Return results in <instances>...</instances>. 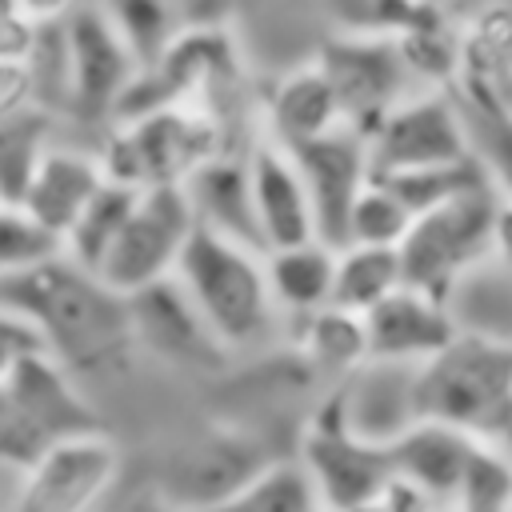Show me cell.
<instances>
[{
  "label": "cell",
  "instance_id": "7a4b0ae2",
  "mask_svg": "<svg viewBox=\"0 0 512 512\" xmlns=\"http://www.w3.org/2000/svg\"><path fill=\"white\" fill-rule=\"evenodd\" d=\"M416 420L448 424L480 444L512 436V336L456 328V336L412 372Z\"/></svg>",
  "mask_w": 512,
  "mask_h": 512
},
{
  "label": "cell",
  "instance_id": "4fadbf2b",
  "mask_svg": "<svg viewBox=\"0 0 512 512\" xmlns=\"http://www.w3.org/2000/svg\"><path fill=\"white\" fill-rule=\"evenodd\" d=\"M124 304H128V332L136 356H152L156 364L176 372H224L232 364V356L208 332L204 316L176 284V276H164L124 296Z\"/></svg>",
  "mask_w": 512,
  "mask_h": 512
},
{
  "label": "cell",
  "instance_id": "44dd1931",
  "mask_svg": "<svg viewBox=\"0 0 512 512\" xmlns=\"http://www.w3.org/2000/svg\"><path fill=\"white\" fill-rule=\"evenodd\" d=\"M184 196L192 204V216L200 228H212L220 236H232L240 244L260 248L256 216H252V192H248V164L244 152L224 148L208 164H200L184 184ZM264 252V248H260Z\"/></svg>",
  "mask_w": 512,
  "mask_h": 512
},
{
  "label": "cell",
  "instance_id": "e0dca14e",
  "mask_svg": "<svg viewBox=\"0 0 512 512\" xmlns=\"http://www.w3.org/2000/svg\"><path fill=\"white\" fill-rule=\"evenodd\" d=\"M248 164V192H252V216H256V232H260V248H288L300 240H316V220H312V204L304 192V180L292 164V156L272 144V140H256L244 152Z\"/></svg>",
  "mask_w": 512,
  "mask_h": 512
},
{
  "label": "cell",
  "instance_id": "d4e9b609",
  "mask_svg": "<svg viewBox=\"0 0 512 512\" xmlns=\"http://www.w3.org/2000/svg\"><path fill=\"white\" fill-rule=\"evenodd\" d=\"M200 512H320V496L296 456H272L244 484Z\"/></svg>",
  "mask_w": 512,
  "mask_h": 512
},
{
  "label": "cell",
  "instance_id": "f1b7e54d",
  "mask_svg": "<svg viewBox=\"0 0 512 512\" xmlns=\"http://www.w3.org/2000/svg\"><path fill=\"white\" fill-rule=\"evenodd\" d=\"M508 504H512V452L500 444H476L448 512H508Z\"/></svg>",
  "mask_w": 512,
  "mask_h": 512
},
{
  "label": "cell",
  "instance_id": "cb8c5ba5",
  "mask_svg": "<svg viewBox=\"0 0 512 512\" xmlns=\"http://www.w3.org/2000/svg\"><path fill=\"white\" fill-rule=\"evenodd\" d=\"M296 352H300V360H304L308 372L332 376L336 384L348 380L368 360L360 312L324 304V308L300 316L296 320Z\"/></svg>",
  "mask_w": 512,
  "mask_h": 512
},
{
  "label": "cell",
  "instance_id": "e575fe53",
  "mask_svg": "<svg viewBox=\"0 0 512 512\" xmlns=\"http://www.w3.org/2000/svg\"><path fill=\"white\" fill-rule=\"evenodd\" d=\"M28 108H44L40 96H36V80H32L28 60L24 64L0 60V120L4 116H16V112H28Z\"/></svg>",
  "mask_w": 512,
  "mask_h": 512
},
{
  "label": "cell",
  "instance_id": "ba28073f",
  "mask_svg": "<svg viewBox=\"0 0 512 512\" xmlns=\"http://www.w3.org/2000/svg\"><path fill=\"white\" fill-rule=\"evenodd\" d=\"M64 52V120L84 128H108L140 72L128 44L100 16L92 0L60 20Z\"/></svg>",
  "mask_w": 512,
  "mask_h": 512
},
{
  "label": "cell",
  "instance_id": "ac0fdd59",
  "mask_svg": "<svg viewBox=\"0 0 512 512\" xmlns=\"http://www.w3.org/2000/svg\"><path fill=\"white\" fill-rule=\"evenodd\" d=\"M480 440L448 428V424H436V420H416L408 424L392 444H388V456H392V472L420 488L428 500H436L444 512L456 496V484L468 468V456Z\"/></svg>",
  "mask_w": 512,
  "mask_h": 512
},
{
  "label": "cell",
  "instance_id": "6da1fadb",
  "mask_svg": "<svg viewBox=\"0 0 512 512\" xmlns=\"http://www.w3.org/2000/svg\"><path fill=\"white\" fill-rule=\"evenodd\" d=\"M0 304L28 320L44 352L56 356L84 388L124 372L136 356L124 296L68 256L20 276H0Z\"/></svg>",
  "mask_w": 512,
  "mask_h": 512
},
{
  "label": "cell",
  "instance_id": "484cf974",
  "mask_svg": "<svg viewBox=\"0 0 512 512\" xmlns=\"http://www.w3.org/2000/svg\"><path fill=\"white\" fill-rule=\"evenodd\" d=\"M396 284H404L400 252L380 244H340L332 268V304L348 312H368Z\"/></svg>",
  "mask_w": 512,
  "mask_h": 512
},
{
  "label": "cell",
  "instance_id": "8992f818",
  "mask_svg": "<svg viewBox=\"0 0 512 512\" xmlns=\"http://www.w3.org/2000/svg\"><path fill=\"white\" fill-rule=\"evenodd\" d=\"M296 460L304 464V472L320 496V512H356V508L372 504L396 476L388 444H376V440L352 432L336 388L308 416V424L300 432Z\"/></svg>",
  "mask_w": 512,
  "mask_h": 512
},
{
  "label": "cell",
  "instance_id": "d6986e66",
  "mask_svg": "<svg viewBox=\"0 0 512 512\" xmlns=\"http://www.w3.org/2000/svg\"><path fill=\"white\" fill-rule=\"evenodd\" d=\"M412 372L408 364H380L364 360L348 380L336 384L344 420L352 432L392 444L408 424H416V404H412Z\"/></svg>",
  "mask_w": 512,
  "mask_h": 512
},
{
  "label": "cell",
  "instance_id": "5bb4252c",
  "mask_svg": "<svg viewBox=\"0 0 512 512\" xmlns=\"http://www.w3.org/2000/svg\"><path fill=\"white\" fill-rule=\"evenodd\" d=\"M288 156H292V164L304 180L312 220H316V240L340 248L352 200L372 180V160H368L364 132L340 124V128H332V132H324L308 144L288 148Z\"/></svg>",
  "mask_w": 512,
  "mask_h": 512
},
{
  "label": "cell",
  "instance_id": "f546056e",
  "mask_svg": "<svg viewBox=\"0 0 512 512\" xmlns=\"http://www.w3.org/2000/svg\"><path fill=\"white\" fill-rule=\"evenodd\" d=\"M412 224V208L376 176L360 188V196L352 200L348 224H344V244H380V248H396L404 240Z\"/></svg>",
  "mask_w": 512,
  "mask_h": 512
},
{
  "label": "cell",
  "instance_id": "52a82bcc",
  "mask_svg": "<svg viewBox=\"0 0 512 512\" xmlns=\"http://www.w3.org/2000/svg\"><path fill=\"white\" fill-rule=\"evenodd\" d=\"M124 480V448L108 428L52 440L20 468L12 512H104Z\"/></svg>",
  "mask_w": 512,
  "mask_h": 512
},
{
  "label": "cell",
  "instance_id": "603a6c76",
  "mask_svg": "<svg viewBox=\"0 0 512 512\" xmlns=\"http://www.w3.org/2000/svg\"><path fill=\"white\" fill-rule=\"evenodd\" d=\"M140 68H148L192 24H216L200 0H92Z\"/></svg>",
  "mask_w": 512,
  "mask_h": 512
},
{
  "label": "cell",
  "instance_id": "b9f144b4",
  "mask_svg": "<svg viewBox=\"0 0 512 512\" xmlns=\"http://www.w3.org/2000/svg\"><path fill=\"white\" fill-rule=\"evenodd\" d=\"M0 308H4V304H0Z\"/></svg>",
  "mask_w": 512,
  "mask_h": 512
},
{
  "label": "cell",
  "instance_id": "ffe728a7",
  "mask_svg": "<svg viewBox=\"0 0 512 512\" xmlns=\"http://www.w3.org/2000/svg\"><path fill=\"white\" fill-rule=\"evenodd\" d=\"M340 124H344L340 104L332 96L328 76L316 64V56L288 68L264 96V128H268L264 140L280 144L284 152L340 128Z\"/></svg>",
  "mask_w": 512,
  "mask_h": 512
},
{
  "label": "cell",
  "instance_id": "9a60e30c",
  "mask_svg": "<svg viewBox=\"0 0 512 512\" xmlns=\"http://www.w3.org/2000/svg\"><path fill=\"white\" fill-rule=\"evenodd\" d=\"M360 320H364L368 360L408 364V368H416L432 352H440L460 328V320L452 312V300L432 296V292L412 288V284H396Z\"/></svg>",
  "mask_w": 512,
  "mask_h": 512
},
{
  "label": "cell",
  "instance_id": "3957f363",
  "mask_svg": "<svg viewBox=\"0 0 512 512\" xmlns=\"http://www.w3.org/2000/svg\"><path fill=\"white\" fill-rule=\"evenodd\" d=\"M172 276L232 360L260 352L276 336L280 312L268 292L260 248L196 224Z\"/></svg>",
  "mask_w": 512,
  "mask_h": 512
},
{
  "label": "cell",
  "instance_id": "ab89813d",
  "mask_svg": "<svg viewBox=\"0 0 512 512\" xmlns=\"http://www.w3.org/2000/svg\"><path fill=\"white\" fill-rule=\"evenodd\" d=\"M16 480H20V468L0 464V512H12V500H16Z\"/></svg>",
  "mask_w": 512,
  "mask_h": 512
},
{
  "label": "cell",
  "instance_id": "7c38bea8",
  "mask_svg": "<svg viewBox=\"0 0 512 512\" xmlns=\"http://www.w3.org/2000/svg\"><path fill=\"white\" fill-rule=\"evenodd\" d=\"M268 460H272V452L248 428L208 424V428L176 440L160 456L148 488H156L176 508L200 512V508L216 504L220 496H228L236 484H244Z\"/></svg>",
  "mask_w": 512,
  "mask_h": 512
},
{
  "label": "cell",
  "instance_id": "74e56055",
  "mask_svg": "<svg viewBox=\"0 0 512 512\" xmlns=\"http://www.w3.org/2000/svg\"><path fill=\"white\" fill-rule=\"evenodd\" d=\"M104 512H188V508H176V504L164 500L156 488L140 484V488L128 492V496H120V488H116V496L104 504Z\"/></svg>",
  "mask_w": 512,
  "mask_h": 512
},
{
  "label": "cell",
  "instance_id": "f35d334b",
  "mask_svg": "<svg viewBox=\"0 0 512 512\" xmlns=\"http://www.w3.org/2000/svg\"><path fill=\"white\" fill-rule=\"evenodd\" d=\"M36 24H56V20H64L68 12H76L84 0H16Z\"/></svg>",
  "mask_w": 512,
  "mask_h": 512
},
{
  "label": "cell",
  "instance_id": "5b68a950",
  "mask_svg": "<svg viewBox=\"0 0 512 512\" xmlns=\"http://www.w3.org/2000/svg\"><path fill=\"white\" fill-rule=\"evenodd\" d=\"M496 196L500 192L488 180L412 216L404 240L396 244L404 284L452 300L456 288L476 268L488 264V232H492Z\"/></svg>",
  "mask_w": 512,
  "mask_h": 512
},
{
  "label": "cell",
  "instance_id": "30bf717a",
  "mask_svg": "<svg viewBox=\"0 0 512 512\" xmlns=\"http://www.w3.org/2000/svg\"><path fill=\"white\" fill-rule=\"evenodd\" d=\"M320 72L332 84V96L340 104V116L348 128L356 132H372L376 120L404 100L408 92H416V76L396 44V32H380V28H344L332 40H324V48L316 52Z\"/></svg>",
  "mask_w": 512,
  "mask_h": 512
},
{
  "label": "cell",
  "instance_id": "1f68e13d",
  "mask_svg": "<svg viewBox=\"0 0 512 512\" xmlns=\"http://www.w3.org/2000/svg\"><path fill=\"white\" fill-rule=\"evenodd\" d=\"M56 116L44 108H28L16 116L0 120V196H16L24 172L32 168V160L40 156V148L48 140H56Z\"/></svg>",
  "mask_w": 512,
  "mask_h": 512
},
{
  "label": "cell",
  "instance_id": "8fae6325",
  "mask_svg": "<svg viewBox=\"0 0 512 512\" xmlns=\"http://www.w3.org/2000/svg\"><path fill=\"white\" fill-rule=\"evenodd\" d=\"M364 140H368L372 176L432 168V164H452V160L476 156L472 136H468V120H464V104L456 96H448L444 88L408 92L404 100H396L376 120V128Z\"/></svg>",
  "mask_w": 512,
  "mask_h": 512
},
{
  "label": "cell",
  "instance_id": "60d3db41",
  "mask_svg": "<svg viewBox=\"0 0 512 512\" xmlns=\"http://www.w3.org/2000/svg\"><path fill=\"white\" fill-rule=\"evenodd\" d=\"M504 448H508V452H512V436H508V444H504Z\"/></svg>",
  "mask_w": 512,
  "mask_h": 512
},
{
  "label": "cell",
  "instance_id": "2e32d148",
  "mask_svg": "<svg viewBox=\"0 0 512 512\" xmlns=\"http://www.w3.org/2000/svg\"><path fill=\"white\" fill-rule=\"evenodd\" d=\"M104 180L108 176L100 168L96 148H84V144L56 136L40 148V156L24 172L12 200L24 212H32L48 232H56L64 244V232L76 224V216L88 208V200L100 192Z\"/></svg>",
  "mask_w": 512,
  "mask_h": 512
},
{
  "label": "cell",
  "instance_id": "4316f807",
  "mask_svg": "<svg viewBox=\"0 0 512 512\" xmlns=\"http://www.w3.org/2000/svg\"><path fill=\"white\" fill-rule=\"evenodd\" d=\"M132 196H136V188L116 184V180H104L100 192L88 200V208L76 216V224L64 232V256H68L72 264L96 272L100 256L108 252L112 236L120 232V220H124Z\"/></svg>",
  "mask_w": 512,
  "mask_h": 512
},
{
  "label": "cell",
  "instance_id": "836d02e7",
  "mask_svg": "<svg viewBox=\"0 0 512 512\" xmlns=\"http://www.w3.org/2000/svg\"><path fill=\"white\" fill-rule=\"evenodd\" d=\"M40 28L16 0H0V60H12V64H24L40 40Z\"/></svg>",
  "mask_w": 512,
  "mask_h": 512
},
{
  "label": "cell",
  "instance_id": "d590c367",
  "mask_svg": "<svg viewBox=\"0 0 512 512\" xmlns=\"http://www.w3.org/2000/svg\"><path fill=\"white\" fill-rule=\"evenodd\" d=\"M36 348H44V344H40V336L32 332V324L20 320L16 312L0 308V380H4L28 352H36Z\"/></svg>",
  "mask_w": 512,
  "mask_h": 512
},
{
  "label": "cell",
  "instance_id": "d6a6232c",
  "mask_svg": "<svg viewBox=\"0 0 512 512\" xmlns=\"http://www.w3.org/2000/svg\"><path fill=\"white\" fill-rule=\"evenodd\" d=\"M464 120L472 128H484V136H472V152L484 164L492 188L500 196H512V116H492V112H472L464 108Z\"/></svg>",
  "mask_w": 512,
  "mask_h": 512
},
{
  "label": "cell",
  "instance_id": "277c9868",
  "mask_svg": "<svg viewBox=\"0 0 512 512\" xmlns=\"http://www.w3.org/2000/svg\"><path fill=\"white\" fill-rule=\"evenodd\" d=\"M228 148V128L192 104H152L116 116L96 144L108 180L128 188L184 184L200 164Z\"/></svg>",
  "mask_w": 512,
  "mask_h": 512
},
{
  "label": "cell",
  "instance_id": "8d00e7d4",
  "mask_svg": "<svg viewBox=\"0 0 512 512\" xmlns=\"http://www.w3.org/2000/svg\"><path fill=\"white\" fill-rule=\"evenodd\" d=\"M488 264H496L512 280V196H496L492 232H488Z\"/></svg>",
  "mask_w": 512,
  "mask_h": 512
},
{
  "label": "cell",
  "instance_id": "83f0119b",
  "mask_svg": "<svg viewBox=\"0 0 512 512\" xmlns=\"http://www.w3.org/2000/svg\"><path fill=\"white\" fill-rule=\"evenodd\" d=\"M380 184H388L408 208L412 216L476 188V184H488V172L476 156L468 160H452V164H432V168H408V172H388V176H376Z\"/></svg>",
  "mask_w": 512,
  "mask_h": 512
},
{
  "label": "cell",
  "instance_id": "9c48e42d",
  "mask_svg": "<svg viewBox=\"0 0 512 512\" xmlns=\"http://www.w3.org/2000/svg\"><path fill=\"white\" fill-rule=\"evenodd\" d=\"M196 228L192 204L184 196L180 184H164V188H136L120 232L112 236L108 252L96 264V276L120 292L132 296L164 276L176 272V260L188 244Z\"/></svg>",
  "mask_w": 512,
  "mask_h": 512
},
{
  "label": "cell",
  "instance_id": "7402d4cb",
  "mask_svg": "<svg viewBox=\"0 0 512 512\" xmlns=\"http://www.w3.org/2000/svg\"><path fill=\"white\" fill-rule=\"evenodd\" d=\"M332 268H336V248L324 240H300L288 248H268L264 252V276L268 292L280 316H308L324 304H332Z\"/></svg>",
  "mask_w": 512,
  "mask_h": 512
},
{
  "label": "cell",
  "instance_id": "4dcf8cb0",
  "mask_svg": "<svg viewBox=\"0 0 512 512\" xmlns=\"http://www.w3.org/2000/svg\"><path fill=\"white\" fill-rule=\"evenodd\" d=\"M56 256H64L60 236L48 232L16 200L0 196V276L32 272V268H40V264H48Z\"/></svg>",
  "mask_w": 512,
  "mask_h": 512
}]
</instances>
